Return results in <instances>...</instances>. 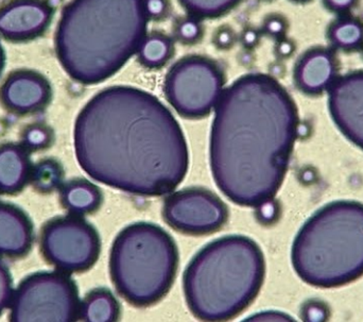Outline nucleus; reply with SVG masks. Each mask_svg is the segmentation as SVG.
<instances>
[{
	"mask_svg": "<svg viewBox=\"0 0 363 322\" xmlns=\"http://www.w3.org/2000/svg\"><path fill=\"white\" fill-rule=\"evenodd\" d=\"M74 140L81 168L119 191L163 196L187 174L180 123L159 98L136 87H108L91 98L77 117Z\"/></svg>",
	"mask_w": 363,
	"mask_h": 322,
	"instance_id": "nucleus-1",
	"label": "nucleus"
},
{
	"mask_svg": "<svg viewBox=\"0 0 363 322\" xmlns=\"http://www.w3.org/2000/svg\"><path fill=\"white\" fill-rule=\"evenodd\" d=\"M328 10L336 13H347L357 4L358 0H323Z\"/></svg>",
	"mask_w": 363,
	"mask_h": 322,
	"instance_id": "nucleus-32",
	"label": "nucleus"
},
{
	"mask_svg": "<svg viewBox=\"0 0 363 322\" xmlns=\"http://www.w3.org/2000/svg\"><path fill=\"white\" fill-rule=\"evenodd\" d=\"M10 321L70 322L80 316L74 281L63 272H38L26 278L13 293Z\"/></svg>",
	"mask_w": 363,
	"mask_h": 322,
	"instance_id": "nucleus-7",
	"label": "nucleus"
},
{
	"mask_svg": "<svg viewBox=\"0 0 363 322\" xmlns=\"http://www.w3.org/2000/svg\"><path fill=\"white\" fill-rule=\"evenodd\" d=\"M52 140V132L44 125H31L23 131V147L29 150L47 148Z\"/></svg>",
	"mask_w": 363,
	"mask_h": 322,
	"instance_id": "nucleus-23",
	"label": "nucleus"
},
{
	"mask_svg": "<svg viewBox=\"0 0 363 322\" xmlns=\"http://www.w3.org/2000/svg\"><path fill=\"white\" fill-rule=\"evenodd\" d=\"M174 52V44L167 35L159 32L144 38L138 47V60L145 67L155 70L165 65Z\"/></svg>",
	"mask_w": 363,
	"mask_h": 322,
	"instance_id": "nucleus-19",
	"label": "nucleus"
},
{
	"mask_svg": "<svg viewBox=\"0 0 363 322\" xmlns=\"http://www.w3.org/2000/svg\"><path fill=\"white\" fill-rule=\"evenodd\" d=\"M147 23L145 0H72L57 26V57L74 80L102 82L138 52Z\"/></svg>",
	"mask_w": 363,
	"mask_h": 322,
	"instance_id": "nucleus-3",
	"label": "nucleus"
},
{
	"mask_svg": "<svg viewBox=\"0 0 363 322\" xmlns=\"http://www.w3.org/2000/svg\"><path fill=\"white\" fill-rule=\"evenodd\" d=\"M4 66V52L2 49L1 45H0V74H1L2 68Z\"/></svg>",
	"mask_w": 363,
	"mask_h": 322,
	"instance_id": "nucleus-35",
	"label": "nucleus"
},
{
	"mask_svg": "<svg viewBox=\"0 0 363 322\" xmlns=\"http://www.w3.org/2000/svg\"><path fill=\"white\" fill-rule=\"evenodd\" d=\"M223 84V74L215 62L203 57H187L170 68L164 89L179 114L196 119L206 116L217 104Z\"/></svg>",
	"mask_w": 363,
	"mask_h": 322,
	"instance_id": "nucleus-8",
	"label": "nucleus"
},
{
	"mask_svg": "<svg viewBox=\"0 0 363 322\" xmlns=\"http://www.w3.org/2000/svg\"><path fill=\"white\" fill-rule=\"evenodd\" d=\"M294 1L304 2V1H308V0H294Z\"/></svg>",
	"mask_w": 363,
	"mask_h": 322,
	"instance_id": "nucleus-36",
	"label": "nucleus"
},
{
	"mask_svg": "<svg viewBox=\"0 0 363 322\" xmlns=\"http://www.w3.org/2000/svg\"><path fill=\"white\" fill-rule=\"evenodd\" d=\"M338 65L330 49L313 48L305 52L294 68V82L307 95H319L337 79Z\"/></svg>",
	"mask_w": 363,
	"mask_h": 322,
	"instance_id": "nucleus-14",
	"label": "nucleus"
},
{
	"mask_svg": "<svg viewBox=\"0 0 363 322\" xmlns=\"http://www.w3.org/2000/svg\"><path fill=\"white\" fill-rule=\"evenodd\" d=\"M203 28L198 17L189 16L182 18L176 26V36L185 45H194L201 40Z\"/></svg>",
	"mask_w": 363,
	"mask_h": 322,
	"instance_id": "nucleus-24",
	"label": "nucleus"
},
{
	"mask_svg": "<svg viewBox=\"0 0 363 322\" xmlns=\"http://www.w3.org/2000/svg\"><path fill=\"white\" fill-rule=\"evenodd\" d=\"M300 130L291 96L270 74L240 77L222 91L211 126V167L218 189L241 206L272 201Z\"/></svg>",
	"mask_w": 363,
	"mask_h": 322,
	"instance_id": "nucleus-2",
	"label": "nucleus"
},
{
	"mask_svg": "<svg viewBox=\"0 0 363 322\" xmlns=\"http://www.w3.org/2000/svg\"><path fill=\"white\" fill-rule=\"evenodd\" d=\"M328 106L339 130L363 150V70L334 81L330 87Z\"/></svg>",
	"mask_w": 363,
	"mask_h": 322,
	"instance_id": "nucleus-11",
	"label": "nucleus"
},
{
	"mask_svg": "<svg viewBox=\"0 0 363 322\" xmlns=\"http://www.w3.org/2000/svg\"><path fill=\"white\" fill-rule=\"evenodd\" d=\"M64 208L74 215L89 214L99 209L102 194L93 183L78 179L66 183L61 191Z\"/></svg>",
	"mask_w": 363,
	"mask_h": 322,
	"instance_id": "nucleus-17",
	"label": "nucleus"
},
{
	"mask_svg": "<svg viewBox=\"0 0 363 322\" xmlns=\"http://www.w3.org/2000/svg\"><path fill=\"white\" fill-rule=\"evenodd\" d=\"M264 1H272V0H264Z\"/></svg>",
	"mask_w": 363,
	"mask_h": 322,
	"instance_id": "nucleus-37",
	"label": "nucleus"
},
{
	"mask_svg": "<svg viewBox=\"0 0 363 322\" xmlns=\"http://www.w3.org/2000/svg\"><path fill=\"white\" fill-rule=\"evenodd\" d=\"M145 9H146L148 18L164 19L169 13V1L168 0H145Z\"/></svg>",
	"mask_w": 363,
	"mask_h": 322,
	"instance_id": "nucleus-28",
	"label": "nucleus"
},
{
	"mask_svg": "<svg viewBox=\"0 0 363 322\" xmlns=\"http://www.w3.org/2000/svg\"><path fill=\"white\" fill-rule=\"evenodd\" d=\"M260 36L262 35H260L259 30L254 27H247L241 32L239 40H240L243 48L247 50H253L259 44Z\"/></svg>",
	"mask_w": 363,
	"mask_h": 322,
	"instance_id": "nucleus-29",
	"label": "nucleus"
},
{
	"mask_svg": "<svg viewBox=\"0 0 363 322\" xmlns=\"http://www.w3.org/2000/svg\"><path fill=\"white\" fill-rule=\"evenodd\" d=\"M33 229L25 213L0 202V255L19 257L31 248Z\"/></svg>",
	"mask_w": 363,
	"mask_h": 322,
	"instance_id": "nucleus-15",
	"label": "nucleus"
},
{
	"mask_svg": "<svg viewBox=\"0 0 363 322\" xmlns=\"http://www.w3.org/2000/svg\"><path fill=\"white\" fill-rule=\"evenodd\" d=\"M266 274L259 246L247 236L230 235L205 246L186 268V301L196 318H234L255 299Z\"/></svg>",
	"mask_w": 363,
	"mask_h": 322,
	"instance_id": "nucleus-4",
	"label": "nucleus"
},
{
	"mask_svg": "<svg viewBox=\"0 0 363 322\" xmlns=\"http://www.w3.org/2000/svg\"><path fill=\"white\" fill-rule=\"evenodd\" d=\"M50 84L32 70H17L9 76L0 89V100L11 112L29 114L42 110L50 100Z\"/></svg>",
	"mask_w": 363,
	"mask_h": 322,
	"instance_id": "nucleus-12",
	"label": "nucleus"
},
{
	"mask_svg": "<svg viewBox=\"0 0 363 322\" xmlns=\"http://www.w3.org/2000/svg\"><path fill=\"white\" fill-rule=\"evenodd\" d=\"M274 51L277 59H289L296 51V44H294V40H289V38H279V40H277V45H275Z\"/></svg>",
	"mask_w": 363,
	"mask_h": 322,
	"instance_id": "nucleus-30",
	"label": "nucleus"
},
{
	"mask_svg": "<svg viewBox=\"0 0 363 322\" xmlns=\"http://www.w3.org/2000/svg\"><path fill=\"white\" fill-rule=\"evenodd\" d=\"M237 40L236 32L230 26L223 25L216 30L213 43L220 50H228L234 46Z\"/></svg>",
	"mask_w": 363,
	"mask_h": 322,
	"instance_id": "nucleus-27",
	"label": "nucleus"
},
{
	"mask_svg": "<svg viewBox=\"0 0 363 322\" xmlns=\"http://www.w3.org/2000/svg\"><path fill=\"white\" fill-rule=\"evenodd\" d=\"M287 30V19L283 15H268L262 23V32L271 38H277V40L285 38Z\"/></svg>",
	"mask_w": 363,
	"mask_h": 322,
	"instance_id": "nucleus-25",
	"label": "nucleus"
},
{
	"mask_svg": "<svg viewBox=\"0 0 363 322\" xmlns=\"http://www.w3.org/2000/svg\"><path fill=\"white\" fill-rule=\"evenodd\" d=\"M31 163L25 147L15 144L0 146V194L21 191L31 177Z\"/></svg>",
	"mask_w": 363,
	"mask_h": 322,
	"instance_id": "nucleus-16",
	"label": "nucleus"
},
{
	"mask_svg": "<svg viewBox=\"0 0 363 322\" xmlns=\"http://www.w3.org/2000/svg\"><path fill=\"white\" fill-rule=\"evenodd\" d=\"M238 61L240 62L241 64H243V65H249V64L253 63L254 55L253 53H252V50L245 49V51L239 53Z\"/></svg>",
	"mask_w": 363,
	"mask_h": 322,
	"instance_id": "nucleus-33",
	"label": "nucleus"
},
{
	"mask_svg": "<svg viewBox=\"0 0 363 322\" xmlns=\"http://www.w3.org/2000/svg\"><path fill=\"white\" fill-rule=\"evenodd\" d=\"M284 70H285V67H284L283 64L279 63V62H277V63L271 64L270 76H272L273 78L277 79V77L279 76V72H284Z\"/></svg>",
	"mask_w": 363,
	"mask_h": 322,
	"instance_id": "nucleus-34",
	"label": "nucleus"
},
{
	"mask_svg": "<svg viewBox=\"0 0 363 322\" xmlns=\"http://www.w3.org/2000/svg\"><path fill=\"white\" fill-rule=\"evenodd\" d=\"M121 306L112 292L106 289H94L81 304L80 316L91 322L116 321Z\"/></svg>",
	"mask_w": 363,
	"mask_h": 322,
	"instance_id": "nucleus-18",
	"label": "nucleus"
},
{
	"mask_svg": "<svg viewBox=\"0 0 363 322\" xmlns=\"http://www.w3.org/2000/svg\"><path fill=\"white\" fill-rule=\"evenodd\" d=\"M51 13L42 0H13L0 9V34L11 40L35 38L48 27Z\"/></svg>",
	"mask_w": 363,
	"mask_h": 322,
	"instance_id": "nucleus-13",
	"label": "nucleus"
},
{
	"mask_svg": "<svg viewBox=\"0 0 363 322\" xmlns=\"http://www.w3.org/2000/svg\"><path fill=\"white\" fill-rule=\"evenodd\" d=\"M164 218L177 231L190 235L213 233L225 223V204L213 191L186 189L169 196L164 204Z\"/></svg>",
	"mask_w": 363,
	"mask_h": 322,
	"instance_id": "nucleus-10",
	"label": "nucleus"
},
{
	"mask_svg": "<svg viewBox=\"0 0 363 322\" xmlns=\"http://www.w3.org/2000/svg\"><path fill=\"white\" fill-rule=\"evenodd\" d=\"M12 280L6 266L0 261V315L10 306L12 298Z\"/></svg>",
	"mask_w": 363,
	"mask_h": 322,
	"instance_id": "nucleus-26",
	"label": "nucleus"
},
{
	"mask_svg": "<svg viewBox=\"0 0 363 322\" xmlns=\"http://www.w3.org/2000/svg\"><path fill=\"white\" fill-rule=\"evenodd\" d=\"M179 252L172 236L159 226L136 223L113 244L111 277L123 299L138 308L152 306L172 289Z\"/></svg>",
	"mask_w": 363,
	"mask_h": 322,
	"instance_id": "nucleus-6",
	"label": "nucleus"
},
{
	"mask_svg": "<svg viewBox=\"0 0 363 322\" xmlns=\"http://www.w3.org/2000/svg\"><path fill=\"white\" fill-rule=\"evenodd\" d=\"M181 4L196 17L220 16L234 8L240 0H180Z\"/></svg>",
	"mask_w": 363,
	"mask_h": 322,
	"instance_id": "nucleus-22",
	"label": "nucleus"
},
{
	"mask_svg": "<svg viewBox=\"0 0 363 322\" xmlns=\"http://www.w3.org/2000/svg\"><path fill=\"white\" fill-rule=\"evenodd\" d=\"M328 40L341 50H357L363 46V23L354 17H341L330 25Z\"/></svg>",
	"mask_w": 363,
	"mask_h": 322,
	"instance_id": "nucleus-20",
	"label": "nucleus"
},
{
	"mask_svg": "<svg viewBox=\"0 0 363 322\" xmlns=\"http://www.w3.org/2000/svg\"><path fill=\"white\" fill-rule=\"evenodd\" d=\"M63 170L55 160H44L32 168V185L40 193H50L61 185L63 181Z\"/></svg>",
	"mask_w": 363,
	"mask_h": 322,
	"instance_id": "nucleus-21",
	"label": "nucleus"
},
{
	"mask_svg": "<svg viewBox=\"0 0 363 322\" xmlns=\"http://www.w3.org/2000/svg\"><path fill=\"white\" fill-rule=\"evenodd\" d=\"M40 248L45 259L61 272H82L99 257V235L93 226L78 216L49 221L42 232Z\"/></svg>",
	"mask_w": 363,
	"mask_h": 322,
	"instance_id": "nucleus-9",
	"label": "nucleus"
},
{
	"mask_svg": "<svg viewBox=\"0 0 363 322\" xmlns=\"http://www.w3.org/2000/svg\"><path fill=\"white\" fill-rule=\"evenodd\" d=\"M292 265L304 282L332 289L363 276V204L337 201L318 211L294 240Z\"/></svg>",
	"mask_w": 363,
	"mask_h": 322,
	"instance_id": "nucleus-5",
	"label": "nucleus"
},
{
	"mask_svg": "<svg viewBox=\"0 0 363 322\" xmlns=\"http://www.w3.org/2000/svg\"><path fill=\"white\" fill-rule=\"evenodd\" d=\"M303 317L306 321H323L326 317V310L321 304L318 306L315 302H311L303 309Z\"/></svg>",
	"mask_w": 363,
	"mask_h": 322,
	"instance_id": "nucleus-31",
	"label": "nucleus"
}]
</instances>
